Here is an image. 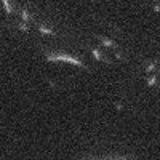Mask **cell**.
I'll use <instances>...</instances> for the list:
<instances>
[{
	"mask_svg": "<svg viewBox=\"0 0 160 160\" xmlns=\"http://www.w3.org/2000/svg\"><path fill=\"white\" fill-rule=\"evenodd\" d=\"M146 69H148V71H154V69H155V64H154V62H149Z\"/></svg>",
	"mask_w": 160,
	"mask_h": 160,
	"instance_id": "52a82bcc",
	"label": "cell"
},
{
	"mask_svg": "<svg viewBox=\"0 0 160 160\" xmlns=\"http://www.w3.org/2000/svg\"><path fill=\"white\" fill-rule=\"evenodd\" d=\"M47 59L48 61H68V62H72V64L78 66V68H82V69H88V66H85L80 59H77L74 56H69V55H47Z\"/></svg>",
	"mask_w": 160,
	"mask_h": 160,
	"instance_id": "6da1fadb",
	"label": "cell"
},
{
	"mask_svg": "<svg viewBox=\"0 0 160 160\" xmlns=\"http://www.w3.org/2000/svg\"><path fill=\"white\" fill-rule=\"evenodd\" d=\"M99 40H101V43H104V45H108V47H115V43L112 42V40H109V38H106V37H101Z\"/></svg>",
	"mask_w": 160,
	"mask_h": 160,
	"instance_id": "3957f363",
	"label": "cell"
},
{
	"mask_svg": "<svg viewBox=\"0 0 160 160\" xmlns=\"http://www.w3.org/2000/svg\"><path fill=\"white\" fill-rule=\"evenodd\" d=\"M2 2H3V7H5L7 13H11V7H10V2H8V0H2Z\"/></svg>",
	"mask_w": 160,
	"mask_h": 160,
	"instance_id": "5b68a950",
	"label": "cell"
},
{
	"mask_svg": "<svg viewBox=\"0 0 160 160\" xmlns=\"http://www.w3.org/2000/svg\"><path fill=\"white\" fill-rule=\"evenodd\" d=\"M38 31L42 32V34H48V35H53L55 32H53L51 29H48V28H45V26H38Z\"/></svg>",
	"mask_w": 160,
	"mask_h": 160,
	"instance_id": "7a4b0ae2",
	"label": "cell"
},
{
	"mask_svg": "<svg viewBox=\"0 0 160 160\" xmlns=\"http://www.w3.org/2000/svg\"><path fill=\"white\" fill-rule=\"evenodd\" d=\"M155 83V77H151V78H148V85H154Z\"/></svg>",
	"mask_w": 160,
	"mask_h": 160,
	"instance_id": "ba28073f",
	"label": "cell"
},
{
	"mask_svg": "<svg viewBox=\"0 0 160 160\" xmlns=\"http://www.w3.org/2000/svg\"><path fill=\"white\" fill-rule=\"evenodd\" d=\"M120 160H127V158H120Z\"/></svg>",
	"mask_w": 160,
	"mask_h": 160,
	"instance_id": "30bf717a",
	"label": "cell"
},
{
	"mask_svg": "<svg viewBox=\"0 0 160 160\" xmlns=\"http://www.w3.org/2000/svg\"><path fill=\"white\" fill-rule=\"evenodd\" d=\"M21 16H22V19H24V21H29V19H32V16H31V15H29V13L26 11V10H22Z\"/></svg>",
	"mask_w": 160,
	"mask_h": 160,
	"instance_id": "277c9868",
	"label": "cell"
},
{
	"mask_svg": "<svg viewBox=\"0 0 160 160\" xmlns=\"http://www.w3.org/2000/svg\"><path fill=\"white\" fill-rule=\"evenodd\" d=\"M18 29H19V31H29V28L26 26V22H24V24H19V26H18Z\"/></svg>",
	"mask_w": 160,
	"mask_h": 160,
	"instance_id": "8992f818",
	"label": "cell"
},
{
	"mask_svg": "<svg viewBox=\"0 0 160 160\" xmlns=\"http://www.w3.org/2000/svg\"><path fill=\"white\" fill-rule=\"evenodd\" d=\"M154 10H155V11H160V5H155V7H154Z\"/></svg>",
	"mask_w": 160,
	"mask_h": 160,
	"instance_id": "9c48e42d",
	"label": "cell"
}]
</instances>
